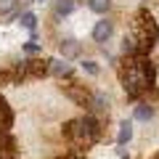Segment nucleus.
<instances>
[{"label": "nucleus", "mask_w": 159, "mask_h": 159, "mask_svg": "<svg viewBox=\"0 0 159 159\" xmlns=\"http://www.w3.org/2000/svg\"><path fill=\"white\" fill-rule=\"evenodd\" d=\"M154 82V64L146 56H138L127 64L125 74H122V88L130 98H135L138 93H143L146 88H151Z\"/></svg>", "instance_id": "f257e3e1"}, {"label": "nucleus", "mask_w": 159, "mask_h": 159, "mask_svg": "<svg viewBox=\"0 0 159 159\" xmlns=\"http://www.w3.org/2000/svg\"><path fill=\"white\" fill-rule=\"evenodd\" d=\"M133 34H135V40L141 43L143 53H146L148 48L159 40V27H157V21H154L146 11H141V13L135 16V32H133Z\"/></svg>", "instance_id": "f03ea898"}, {"label": "nucleus", "mask_w": 159, "mask_h": 159, "mask_svg": "<svg viewBox=\"0 0 159 159\" xmlns=\"http://www.w3.org/2000/svg\"><path fill=\"white\" fill-rule=\"evenodd\" d=\"M66 135L72 138L74 143H93V141L98 138V122H96L93 117L74 119V122H69Z\"/></svg>", "instance_id": "7ed1b4c3"}, {"label": "nucleus", "mask_w": 159, "mask_h": 159, "mask_svg": "<svg viewBox=\"0 0 159 159\" xmlns=\"http://www.w3.org/2000/svg\"><path fill=\"white\" fill-rule=\"evenodd\" d=\"M111 32H114L111 21H106V19H103V21H98L96 27H93V40H96V43H106V40L111 37Z\"/></svg>", "instance_id": "20e7f679"}, {"label": "nucleus", "mask_w": 159, "mask_h": 159, "mask_svg": "<svg viewBox=\"0 0 159 159\" xmlns=\"http://www.w3.org/2000/svg\"><path fill=\"white\" fill-rule=\"evenodd\" d=\"M61 53H64V58L80 56V43L77 40H61Z\"/></svg>", "instance_id": "39448f33"}, {"label": "nucleus", "mask_w": 159, "mask_h": 159, "mask_svg": "<svg viewBox=\"0 0 159 159\" xmlns=\"http://www.w3.org/2000/svg\"><path fill=\"white\" fill-rule=\"evenodd\" d=\"M77 8V0H56V16H69Z\"/></svg>", "instance_id": "423d86ee"}, {"label": "nucleus", "mask_w": 159, "mask_h": 159, "mask_svg": "<svg viewBox=\"0 0 159 159\" xmlns=\"http://www.w3.org/2000/svg\"><path fill=\"white\" fill-rule=\"evenodd\" d=\"M51 72L56 74V77H64V74H72V66H69L66 61H51Z\"/></svg>", "instance_id": "0eeeda50"}, {"label": "nucleus", "mask_w": 159, "mask_h": 159, "mask_svg": "<svg viewBox=\"0 0 159 159\" xmlns=\"http://www.w3.org/2000/svg\"><path fill=\"white\" fill-rule=\"evenodd\" d=\"M130 138H133V125H130V122H122V125H119V135H117L119 146H125Z\"/></svg>", "instance_id": "6e6552de"}, {"label": "nucleus", "mask_w": 159, "mask_h": 159, "mask_svg": "<svg viewBox=\"0 0 159 159\" xmlns=\"http://www.w3.org/2000/svg\"><path fill=\"white\" fill-rule=\"evenodd\" d=\"M88 8L96 13H106L111 8V0H88Z\"/></svg>", "instance_id": "1a4fd4ad"}, {"label": "nucleus", "mask_w": 159, "mask_h": 159, "mask_svg": "<svg viewBox=\"0 0 159 159\" xmlns=\"http://www.w3.org/2000/svg\"><path fill=\"white\" fill-rule=\"evenodd\" d=\"M151 117H154V109L148 106V103H141V106L135 109V119H141V122H148Z\"/></svg>", "instance_id": "9d476101"}, {"label": "nucleus", "mask_w": 159, "mask_h": 159, "mask_svg": "<svg viewBox=\"0 0 159 159\" xmlns=\"http://www.w3.org/2000/svg\"><path fill=\"white\" fill-rule=\"evenodd\" d=\"M34 21H37V19H34V13H21V27H27V29H32L34 32Z\"/></svg>", "instance_id": "9b49d317"}, {"label": "nucleus", "mask_w": 159, "mask_h": 159, "mask_svg": "<svg viewBox=\"0 0 159 159\" xmlns=\"http://www.w3.org/2000/svg\"><path fill=\"white\" fill-rule=\"evenodd\" d=\"M93 109H106V98L101 96V93H93V101H90Z\"/></svg>", "instance_id": "f8f14e48"}, {"label": "nucleus", "mask_w": 159, "mask_h": 159, "mask_svg": "<svg viewBox=\"0 0 159 159\" xmlns=\"http://www.w3.org/2000/svg\"><path fill=\"white\" fill-rule=\"evenodd\" d=\"M13 6H16V0H0V13H8Z\"/></svg>", "instance_id": "ddd939ff"}, {"label": "nucleus", "mask_w": 159, "mask_h": 159, "mask_svg": "<svg viewBox=\"0 0 159 159\" xmlns=\"http://www.w3.org/2000/svg\"><path fill=\"white\" fill-rule=\"evenodd\" d=\"M82 69H85L88 74H93V77L98 74V66H96V61H85V64H82Z\"/></svg>", "instance_id": "4468645a"}, {"label": "nucleus", "mask_w": 159, "mask_h": 159, "mask_svg": "<svg viewBox=\"0 0 159 159\" xmlns=\"http://www.w3.org/2000/svg\"><path fill=\"white\" fill-rule=\"evenodd\" d=\"M24 51H27V53H37L40 48H37V43H34V40H29L27 45H24Z\"/></svg>", "instance_id": "2eb2a0df"}]
</instances>
